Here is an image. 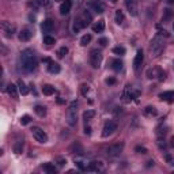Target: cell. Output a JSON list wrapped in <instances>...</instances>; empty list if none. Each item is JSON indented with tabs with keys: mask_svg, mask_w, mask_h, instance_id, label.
<instances>
[{
	"mask_svg": "<svg viewBox=\"0 0 174 174\" xmlns=\"http://www.w3.org/2000/svg\"><path fill=\"white\" fill-rule=\"evenodd\" d=\"M137 95H139V91H135L132 87H128L123 93V101L125 102V104H128V102H131L133 98H136Z\"/></svg>",
	"mask_w": 174,
	"mask_h": 174,
	"instance_id": "cell-9",
	"label": "cell"
},
{
	"mask_svg": "<svg viewBox=\"0 0 174 174\" xmlns=\"http://www.w3.org/2000/svg\"><path fill=\"white\" fill-rule=\"evenodd\" d=\"M31 121V117L30 116H22L20 117V124H22V125H27V124H29Z\"/></svg>",
	"mask_w": 174,
	"mask_h": 174,
	"instance_id": "cell-38",
	"label": "cell"
},
{
	"mask_svg": "<svg viewBox=\"0 0 174 174\" xmlns=\"http://www.w3.org/2000/svg\"><path fill=\"white\" fill-rule=\"evenodd\" d=\"M53 29H55V25H53V22L51 19H45L44 22H42V25H41V30L44 31V33H52L53 31Z\"/></svg>",
	"mask_w": 174,
	"mask_h": 174,
	"instance_id": "cell-13",
	"label": "cell"
},
{
	"mask_svg": "<svg viewBox=\"0 0 174 174\" xmlns=\"http://www.w3.org/2000/svg\"><path fill=\"white\" fill-rule=\"evenodd\" d=\"M38 2H40L42 6H49L51 4V0H38Z\"/></svg>",
	"mask_w": 174,
	"mask_h": 174,
	"instance_id": "cell-43",
	"label": "cell"
},
{
	"mask_svg": "<svg viewBox=\"0 0 174 174\" xmlns=\"http://www.w3.org/2000/svg\"><path fill=\"white\" fill-rule=\"evenodd\" d=\"M163 49H165V40H163V35L158 33L150 44V52L152 56H159L163 52Z\"/></svg>",
	"mask_w": 174,
	"mask_h": 174,
	"instance_id": "cell-2",
	"label": "cell"
},
{
	"mask_svg": "<svg viewBox=\"0 0 174 174\" xmlns=\"http://www.w3.org/2000/svg\"><path fill=\"white\" fill-rule=\"evenodd\" d=\"M98 44L101 45V47H106V44H108V40H106V38H99Z\"/></svg>",
	"mask_w": 174,
	"mask_h": 174,
	"instance_id": "cell-41",
	"label": "cell"
},
{
	"mask_svg": "<svg viewBox=\"0 0 174 174\" xmlns=\"http://www.w3.org/2000/svg\"><path fill=\"white\" fill-rule=\"evenodd\" d=\"M31 135H33V137L37 141H40V143H47L48 141V135L45 133V131L42 129L40 127H33L31 128Z\"/></svg>",
	"mask_w": 174,
	"mask_h": 174,
	"instance_id": "cell-6",
	"label": "cell"
},
{
	"mask_svg": "<svg viewBox=\"0 0 174 174\" xmlns=\"http://www.w3.org/2000/svg\"><path fill=\"white\" fill-rule=\"evenodd\" d=\"M84 135H87V136L91 135V128L90 127H84Z\"/></svg>",
	"mask_w": 174,
	"mask_h": 174,
	"instance_id": "cell-42",
	"label": "cell"
},
{
	"mask_svg": "<svg viewBox=\"0 0 174 174\" xmlns=\"http://www.w3.org/2000/svg\"><path fill=\"white\" fill-rule=\"evenodd\" d=\"M59 162H60V165H61V166L64 165V163H67L65 161H64V159H60V161H59Z\"/></svg>",
	"mask_w": 174,
	"mask_h": 174,
	"instance_id": "cell-47",
	"label": "cell"
},
{
	"mask_svg": "<svg viewBox=\"0 0 174 174\" xmlns=\"http://www.w3.org/2000/svg\"><path fill=\"white\" fill-rule=\"evenodd\" d=\"M144 61V53L141 49H139L136 53V56H135V60H133V68L135 69H139L141 67V64Z\"/></svg>",
	"mask_w": 174,
	"mask_h": 174,
	"instance_id": "cell-12",
	"label": "cell"
},
{
	"mask_svg": "<svg viewBox=\"0 0 174 174\" xmlns=\"http://www.w3.org/2000/svg\"><path fill=\"white\" fill-rule=\"evenodd\" d=\"M106 83H108V84H114L116 79H113V78H110V79H106Z\"/></svg>",
	"mask_w": 174,
	"mask_h": 174,
	"instance_id": "cell-44",
	"label": "cell"
},
{
	"mask_svg": "<svg viewBox=\"0 0 174 174\" xmlns=\"http://www.w3.org/2000/svg\"><path fill=\"white\" fill-rule=\"evenodd\" d=\"M75 165L79 167V170H82V172H84V170H87V166H88V163H86L83 161V159H80V158H75Z\"/></svg>",
	"mask_w": 174,
	"mask_h": 174,
	"instance_id": "cell-26",
	"label": "cell"
},
{
	"mask_svg": "<svg viewBox=\"0 0 174 174\" xmlns=\"http://www.w3.org/2000/svg\"><path fill=\"white\" fill-rule=\"evenodd\" d=\"M87 7H88V8H91L93 11H95L97 14H102L105 11L104 3L99 2V0H90V2L87 3Z\"/></svg>",
	"mask_w": 174,
	"mask_h": 174,
	"instance_id": "cell-8",
	"label": "cell"
},
{
	"mask_svg": "<svg viewBox=\"0 0 174 174\" xmlns=\"http://www.w3.org/2000/svg\"><path fill=\"white\" fill-rule=\"evenodd\" d=\"M67 53H68V48H67V47H61V48H60L59 51H57V57H59V59H63L64 56L67 55Z\"/></svg>",
	"mask_w": 174,
	"mask_h": 174,
	"instance_id": "cell-36",
	"label": "cell"
},
{
	"mask_svg": "<svg viewBox=\"0 0 174 174\" xmlns=\"http://www.w3.org/2000/svg\"><path fill=\"white\" fill-rule=\"evenodd\" d=\"M56 42V40H55V37H52V35H45L44 37V44L45 45H53Z\"/></svg>",
	"mask_w": 174,
	"mask_h": 174,
	"instance_id": "cell-35",
	"label": "cell"
},
{
	"mask_svg": "<svg viewBox=\"0 0 174 174\" xmlns=\"http://www.w3.org/2000/svg\"><path fill=\"white\" fill-rule=\"evenodd\" d=\"M170 144H172V147H174V136L172 137V140H170Z\"/></svg>",
	"mask_w": 174,
	"mask_h": 174,
	"instance_id": "cell-46",
	"label": "cell"
},
{
	"mask_svg": "<svg viewBox=\"0 0 174 174\" xmlns=\"http://www.w3.org/2000/svg\"><path fill=\"white\" fill-rule=\"evenodd\" d=\"M71 7H72L71 0H64L61 3V6H60V14H61V15H67V14L71 11Z\"/></svg>",
	"mask_w": 174,
	"mask_h": 174,
	"instance_id": "cell-14",
	"label": "cell"
},
{
	"mask_svg": "<svg viewBox=\"0 0 174 174\" xmlns=\"http://www.w3.org/2000/svg\"><path fill=\"white\" fill-rule=\"evenodd\" d=\"M34 112L38 117H45L47 116V108L45 106H41V105H37L34 108Z\"/></svg>",
	"mask_w": 174,
	"mask_h": 174,
	"instance_id": "cell-25",
	"label": "cell"
},
{
	"mask_svg": "<svg viewBox=\"0 0 174 174\" xmlns=\"http://www.w3.org/2000/svg\"><path fill=\"white\" fill-rule=\"evenodd\" d=\"M20 67L25 72H33L38 65V59L37 55L31 51V49H25L20 53Z\"/></svg>",
	"mask_w": 174,
	"mask_h": 174,
	"instance_id": "cell-1",
	"label": "cell"
},
{
	"mask_svg": "<svg viewBox=\"0 0 174 174\" xmlns=\"http://www.w3.org/2000/svg\"><path fill=\"white\" fill-rule=\"evenodd\" d=\"M135 151L139 152V154H145V152H147V150H145L144 147H140V145H137V147L135 148Z\"/></svg>",
	"mask_w": 174,
	"mask_h": 174,
	"instance_id": "cell-40",
	"label": "cell"
},
{
	"mask_svg": "<svg viewBox=\"0 0 174 174\" xmlns=\"http://www.w3.org/2000/svg\"><path fill=\"white\" fill-rule=\"evenodd\" d=\"M80 90H82V94H83V95H87V93L90 91V86H88V84H86V83H83V84H82V88H80Z\"/></svg>",
	"mask_w": 174,
	"mask_h": 174,
	"instance_id": "cell-39",
	"label": "cell"
},
{
	"mask_svg": "<svg viewBox=\"0 0 174 174\" xmlns=\"http://www.w3.org/2000/svg\"><path fill=\"white\" fill-rule=\"evenodd\" d=\"M42 93H44V95H53L55 94V87L51 86V84H45L42 87Z\"/></svg>",
	"mask_w": 174,
	"mask_h": 174,
	"instance_id": "cell-31",
	"label": "cell"
},
{
	"mask_svg": "<svg viewBox=\"0 0 174 174\" xmlns=\"http://www.w3.org/2000/svg\"><path fill=\"white\" fill-rule=\"evenodd\" d=\"M2 30L4 33L6 37H12L14 33L16 30V26L15 25H11V22H3L2 23Z\"/></svg>",
	"mask_w": 174,
	"mask_h": 174,
	"instance_id": "cell-10",
	"label": "cell"
},
{
	"mask_svg": "<svg viewBox=\"0 0 174 174\" xmlns=\"http://www.w3.org/2000/svg\"><path fill=\"white\" fill-rule=\"evenodd\" d=\"M105 30V20H98V22H95L93 25V31L94 33H102V31Z\"/></svg>",
	"mask_w": 174,
	"mask_h": 174,
	"instance_id": "cell-22",
	"label": "cell"
},
{
	"mask_svg": "<svg viewBox=\"0 0 174 174\" xmlns=\"http://www.w3.org/2000/svg\"><path fill=\"white\" fill-rule=\"evenodd\" d=\"M116 131H117V124L113 121V120H108V121L105 123L104 128H102V136L109 137V136H112Z\"/></svg>",
	"mask_w": 174,
	"mask_h": 174,
	"instance_id": "cell-7",
	"label": "cell"
},
{
	"mask_svg": "<svg viewBox=\"0 0 174 174\" xmlns=\"http://www.w3.org/2000/svg\"><path fill=\"white\" fill-rule=\"evenodd\" d=\"M159 99L166 102H172L174 99V91H165V93L159 94Z\"/></svg>",
	"mask_w": 174,
	"mask_h": 174,
	"instance_id": "cell-17",
	"label": "cell"
},
{
	"mask_svg": "<svg viewBox=\"0 0 174 174\" xmlns=\"http://www.w3.org/2000/svg\"><path fill=\"white\" fill-rule=\"evenodd\" d=\"M102 63V52L98 51V49H93L90 52V64L93 68H99Z\"/></svg>",
	"mask_w": 174,
	"mask_h": 174,
	"instance_id": "cell-5",
	"label": "cell"
},
{
	"mask_svg": "<svg viewBox=\"0 0 174 174\" xmlns=\"http://www.w3.org/2000/svg\"><path fill=\"white\" fill-rule=\"evenodd\" d=\"M113 53H114V55L123 56V55H125V48L124 47H114L113 48Z\"/></svg>",
	"mask_w": 174,
	"mask_h": 174,
	"instance_id": "cell-37",
	"label": "cell"
},
{
	"mask_svg": "<svg viewBox=\"0 0 174 174\" xmlns=\"http://www.w3.org/2000/svg\"><path fill=\"white\" fill-rule=\"evenodd\" d=\"M167 3L169 4H174V0H167Z\"/></svg>",
	"mask_w": 174,
	"mask_h": 174,
	"instance_id": "cell-48",
	"label": "cell"
},
{
	"mask_svg": "<svg viewBox=\"0 0 174 174\" xmlns=\"http://www.w3.org/2000/svg\"><path fill=\"white\" fill-rule=\"evenodd\" d=\"M163 20H169V19H172L173 18V15H174V11L173 10H170V8H166L165 11H163Z\"/></svg>",
	"mask_w": 174,
	"mask_h": 174,
	"instance_id": "cell-33",
	"label": "cell"
},
{
	"mask_svg": "<svg viewBox=\"0 0 174 174\" xmlns=\"http://www.w3.org/2000/svg\"><path fill=\"white\" fill-rule=\"evenodd\" d=\"M48 71H49L51 74H59L60 71H61V67H60V64L52 61V63L48 65Z\"/></svg>",
	"mask_w": 174,
	"mask_h": 174,
	"instance_id": "cell-23",
	"label": "cell"
},
{
	"mask_svg": "<svg viewBox=\"0 0 174 174\" xmlns=\"http://www.w3.org/2000/svg\"><path fill=\"white\" fill-rule=\"evenodd\" d=\"M91 40H93V35L91 34H84L83 37L80 38V45L82 47H87V45L91 42Z\"/></svg>",
	"mask_w": 174,
	"mask_h": 174,
	"instance_id": "cell-29",
	"label": "cell"
},
{
	"mask_svg": "<svg viewBox=\"0 0 174 174\" xmlns=\"http://www.w3.org/2000/svg\"><path fill=\"white\" fill-rule=\"evenodd\" d=\"M123 150H124V143H114V144L109 145V147L105 150V152L109 158H116L121 154Z\"/></svg>",
	"mask_w": 174,
	"mask_h": 174,
	"instance_id": "cell-4",
	"label": "cell"
},
{
	"mask_svg": "<svg viewBox=\"0 0 174 174\" xmlns=\"http://www.w3.org/2000/svg\"><path fill=\"white\" fill-rule=\"evenodd\" d=\"M44 63H48V64H51V63H52V60H51V59H48V57H45V59H44Z\"/></svg>",
	"mask_w": 174,
	"mask_h": 174,
	"instance_id": "cell-45",
	"label": "cell"
},
{
	"mask_svg": "<svg viewBox=\"0 0 174 174\" xmlns=\"http://www.w3.org/2000/svg\"><path fill=\"white\" fill-rule=\"evenodd\" d=\"M31 35H33V33H31L29 29H23L19 33V40L23 41V42H26V41H29L30 38H31Z\"/></svg>",
	"mask_w": 174,
	"mask_h": 174,
	"instance_id": "cell-20",
	"label": "cell"
},
{
	"mask_svg": "<svg viewBox=\"0 0 174 174\" xmlns=\"http://www.w3.org/2000/svg\"><path fill=\"white\" fill-rule=\"evenodd\" d=\"M79 19L82 20V23H83V26H87L88 23L93 20V16H91V14L88 11H83V14H82V16L79 18Z\"/></svg>",
	"mask_w": 174,
	"mask_h": 174,
	"instance_id": "cell-21",
	"label": "cell"
},
{
	"mask_svg": "<svg viewBox=\"0 0 174 174\" xmlns=\"http://www.w3.org/2000/svg\"><path fill=\"white\" fill-rule=\"evenodd\" d=\"M125 6H127L128 12L132 16L137 15V0H125Z\"/></svg>",
	"mask_w": 174,
	"mask_h": 174,
	"instance_id": "cell-11",
	"label": "cell"
},
{
	"mask_svg": "<svg viewBox=\"0 0 174 174\" xmlns=\"http://www.w3.org/2000/svg\"><path fill=\"white\" fill-rule=\"evenodd\" d=\"M76 121H78V102L76 101H72L67 109V123L69 124L71 127L76 125Z\"/></svg>",
	"mask_w": 174,
	"mask_h": 174,
	"instance_id": "cell-3",
	"label": "cell"
},
{
	"mask_svg": "<svg viewBox=\"0 0 174 174\" xmlns=\"http://www.w3.org/2000/svg\"><path fill=\"white\" fill-rule=\"evenodd\" d=\"M110 68L113 71H116V72H118V71L123 69V61L120 59H114L110 61Z\"/></svg>",
	"mask_w": 174,
	"mask_h": 174,
	"instance_id": "cell-19",
	"label": "cell"
},
{
	"mask_svg": "<svg viewBox=\"0 0 174 174\" xmlns=\"http://www.w3.org/2000/svg\"><path fill=\"white\" fill-rule=\"evenodd\" d=\"M18 88H19V93L22 95H27V93H29V88H27V86L25 84V82L22 79L18 80Z\"/></svg>",
	"mask_w": 174,
	"mask_h": 174,
	"instance_id": "cell-24",
	"label": "cell"
},
{
	"mask_svg": "<svg viewBox=\"0 0 174 174\" xmlns=\"http://www.w3.org/2000/svg\"><path fill=\"white\" fill-rule=\"evenodd\" d=\"M102 163L101 162H90L87 166V172H101Z\"/></svg>",
	"mask_w": 174,
	"mask_h": 174,
	"instance_id": "cell-18",
	"label": "cell"
},
{
	"mask_svg": "<svg viewBox=\"0 0 174 174\" xmlns=\"http://www.w3.org/2000/svg\"><path fill=\"white\" fill-rule=\"evenodd\" d=\"M55 2H64V0H55Z\"/></svg>",
	"mask_w": 174,
	"mask_h": 174,
	"instance_id": "cell-50",
	"label": "cell"
},
{
	"mask_svg": "<svg viewBox=\"0 0 174 174\" xmlns=\"http://www.w3.org/2000/svg\"><path fill=\"white\" fill-rule=\"evenodd\" d=\"M109 2H110V3H116L117 0H109Z\"/></svg>",
	"mask_w": 174,
	"mask_h": 174,
	"instance_id": "cell-49",
	"label": "cell"
},
{
	"mask_svg": "<svg viewBox=\"0 0 174 174\" xmlns=\"http://www.w3.org/2000/svg\"><path fill=\"white\" fill-rule=\"evenodd\" d=\"M42 169H44L48 174H55V173H56V167H55V165H52V163H49V162L44 163V165H42Z\"/></svg>",
	"mask_w": 174,
	"mask_h": 174,
	"instance_id": "cell-27",
	"label": "cell"
},
{
	"mask_svg": "<svg viewBox=\"0 0 174 174\" xmlns=\"http://www.w3.org/2000/svg\"><path fill=\"white\" fill-rule=\"evenodd\" d=\"M124 20H125V15H124V12L121 11V10H117L116 11V23L121 25Z\"/></svg>",
	"mask_w": 174,
	"mask_h": 174,
	"instance_id": "cell-32",
	"label": "cell"
},
{
	"mask_svg": "<svg viewBox=\"0 0 174 174\" xmlns=\"http://www.w3.org/2000/svg\"><path fill=\"white\" fill-rule=\"evenodd\" d=\"M94 117H95V110H86L83 113V118L86 120V121H87V120L94 118Z\"/></svg>",
	"mask_w": 174,
	"mask_h": 174,
	"instance_id": "cell-34",
	"label": "cell"
},
{
	"mask_svg": "<svg viewBox=\"0 0 174 174\" xmlns=\"http://www.w3.org/2000/svg\"><path fill=\"white\" fill-rule=\"evenodd\" d=\"M18 90H19V88L12 83H10L8 86H7V93H8L10 97L14 98V99H18Z\"/></svg>",
	"mask_w": 174,
	"mask_h": 174,
	"instance_id": "cell-15",
	"label": "cell"
},
{
	"mask_svg": "<svg viewBox=\"0 0 174 174\" xmlns=\"http://www.w3.org/2000/svg\"><path fill=\"white\" fill-rule=\"evenodd\" d=\"M173 29H174V22H173Z\"/></svg>",
	"mask_w": 174,
	"mask_h": 174,
	"instance_id": "cell-51",
	"label": "cell"
},
{
	"mask_svg": "<svg viewBox=\"0 0 174 174\" xmlns=\"http://www.w3.org/2000/svg\"><path fill=\"white\" fill-rule=\"evenodd\" d=\"M143 114L145 117H155L158 114V110L155 106H145L144 110H143Z\"/></svg>",
	"mask_w": 174,
	"mask_h": 174,
	"instance_id": "cell-16",
	"label": "cell"
},
{
	"mask_svg": "<svg viewBox=\"0 0 174 174\" xmlns=\"http://www.w3.org/2000/svg\"><path fill=\"white\" fill-rule=\"evenodd\" d=\"M22 151H23V141L22 140H18L15 144H14V152L15 154H22Z\"/></svg>",
	"mask_w": 174,
	"mask_h": 174,
	"instance_id": "cell-30",
	"label": "cell"
},
{
	"mask_svg": "<svg viewBox=\"0 0 174 174\" xmlns=\"http://www.w3.org/2000/svg\"><path fill=\"white\" fill-rule=\"evenodd\" d=\"M83 23H82V20L78 18V19L74 20V27H72V30H74V33H79V31L83 29Z\"/></svg>",
	"mask_w": 174,
	"mask_h": 174,
	"instance_id": "cell-28",
	"label": "cell"
}]
</instances>
